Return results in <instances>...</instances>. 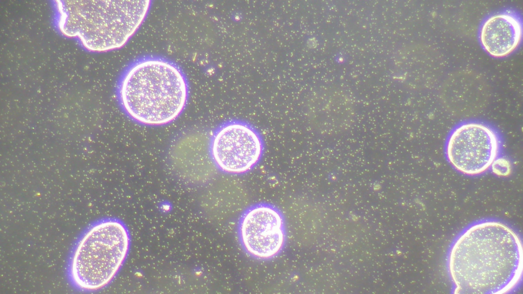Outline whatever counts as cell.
<instances>
[{
    "mask_svg": "<svg viewBox=\"0 0 523 294\" xmlns=\"http://www.w3.org/2000/svg\"><path fill=\"white\" fill-rule=\"evenodd\" d=\"M522 37V22L511 11L493 14L483 22L479 40L484 50L494 58L510 55L520 45Z\"/></svg>",
    "mask_w": 523,
    "mask_h": 294,
    "instance_id": "cell-8",
    "label": "cell"
},
{
    "mask_svg": "<svg viewBox=\"0 0 523 294\" xmlns=\"http://www.w3.org/2000/svg\"><path fill=\"white\" fill-rule=\"evenodd\" d=\"M238 232L245 250L259 259H269L276 256L286 241L281 212L274 206L265 203L253 205L243 213Z\"/></svg>",
    "mask_w": 523,
    "mask_h": 294,
    "instance_id": "cell-7",
    "label": "cell"
},
{
    "mask_svg": "<svg viewBox=\"0 0 523 294\" xmlns=\"http://www.w3.org/2000/svg\"><path fill=\"white\" fill-rule=\"evenodd\" d=\"M500 149V139L493 128L481 122H467L450 133L445 154L457 170L476 176L487 171L494 164Z\"/></svg>",
    "mask_w": 523,
    "mask_h": 294,
    "instance_id": "cell-5",
    "label": "cell"
},
{
    "mask_svg": "<svg viewBox=\"0 0 523 294\" xmlns=\"http://www.w3.org/2000/svg\"><path fill=\"white\" fill-rule=\"evenodd\" d=\"M519 238L507 226L485 222L468 228L450 251L448 268L458 292L504 293L521 275Z\"/></svg>",
    "mask_w": 523,
    "mask_h": 294,
    "instance_id": "cell-1",
    "label": "cell"
},
{
    "mask_svg": "<svg viewBox=\"0 0 523 294\" xmlns=\"http://www.w3.org/2000/svg\"><path fill=\"white\" fill-rule=\"evenodd\" d=\"M317 124L319 130L327 135L345 131L354 118L353 104L343 91L327 88L318 97Z\"/></svg>",
    "mask_w": 523,
    "mask_h": 294,
    "instance_id": "cell-10",
    "label": "cell"
},
{
    "mask_svg": "<svg viewBox=\"0 0 523 294\" xmlns=\"http://www.w3.org/2000/svg\"><path fill=\"white\" fill-rule=\"evenodd\" d=\"M487 85L476 72L462 70L454 73L443 85L444 103L452 111L465 115L482 108L486 101Z\"/></svg>",
    "mask_w": 523,
    "mask_h": 294,
    "instance_id": "cell-9",
    "label": "cell"
},
{
    "mask_svg": "<svg viewBox=\"0 0 523 294\" xmlns=\"http://www.w3.org/2000/svg\"><path fill=\"white\" fill-rule=\"evenodd\" d=\"M58 27L87 49L105 52L124 46L140 27L150 1H57Z\"/></svg>",
    "mask_w": 523,
    "mask_h": 294,
    "instance_id": "cell-3",
    "label": "cell"
},
{
    "mask_svg": "<svg viewBox=\"0 0 523 294\" xmlns=\"http://www.w3.org/2000/svg\"><path fill=\"white\" fill-rule=\"evenodd\" d=\"M215 165L221 171L240 175L254 167L263 154V139L250 125L241 120H230L219 127L209 143Z\"/></svg>",
    "mask_w": 523,
    "mask_h": 294,
    "instance_id": "cell-6",
    "label": "cell"
},
{
    "mask_svg": "<svg viewBox=\"0 0 523 294\" xmlns=\"http://www.w3.org/2000/svg\"><path fill=\"white\" fill-rule=\"evenodd\" d=\"M130 237L118 218L104 217L90 223L72 246L65 265V276L75 290L92 292L108 286L128 254Z\"/></svg>",
    "mask_w": 523,
    "mask_h": 294,
    "instance_id": "cell-4",
    "label": "cell"
},
{
    "mask_svg": "<svg viewBox=\"0 0 523 294\" xmlns=\"http://www.w3.org/2000/svg\"><path fill=\"white\" fill-rule=\"evenodd\" d=\"M185 76L173 63L160 58L140 59L124 74L118 86L121 107L134 121L163 126L181 114L188 99Z\"/></svg>",
    "mask_w": 523,
    "mask_h": 294,
    "instance_id": "cell-2",
    "label": "cell"
}]
</instances>
